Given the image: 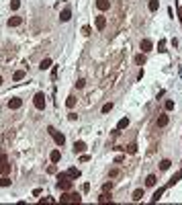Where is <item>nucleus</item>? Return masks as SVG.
<instances>
[{
  "mask_svg": "<svg viewBox=\"0 0 182 205\" xmlns=\"http://www.w3.org/2000/svg\"><path fill=\"white\" fill-rule=\"evenodd\" d=\"M72 178H70V174L68 172H59L57 174V187H59V191H70L72 189Z\"/></svg>",
  "mask_w": 182,
  "mask_h": 205,
  "instance_id": "nucleus-1",
  "label": "nucleus"
},
{
  "mask_svg": "<svg viewBox=\"0 0 182 205\" xmlns=\"http://www.w3.org/2000/svg\"><path fill=\"white\" fill-rule=\"evenodd\" d=\"M59 201H61V203H80L82 197H80L78 193H72V189H70V191H64V195L59 197Z\"/></svg>",
  "mask_w": 182,
  "mask_h": 205,
  "instance_id": "nucleus-2",
  "label": "nucleus"
},
{
  "mask_svg": "<svg viewBox=\"0 0 182 205\" xmlns=\"http://www.w3.org/2000/svg\"><path fill=\"white\" fill-rule=\"evenodd\" d=\"M33 105H35V109L43 111V109H45V94H43V92H37V94L33 96Z\"/></svg>",
  "mask_w": 182,
  "mask_h": 205,
  "instance_id": "nucleus-3",
  "label": "nucleus"
},
{
  "mask_svg": "<svg viewBox=\"0 0 182 205\" xmlns=\"http://www.w3.org/2000/svg\"><path fill=\"white\" fill-rule=\"evenodd\" d=\"M47 131H49V133L53 135V140H55V144H57V146H64V144H66V135H64V133L55 131L53 127H47Z\"/></svg>",
  "mask_w": 182,
  "mask_h": 205,
  "instance_id": "nucleus-4",
  "label": "nucleus"
},
{
  "mask_svg": "<svg viewBox=\"0 0 182 205\" xmlns=\"http://www.w3.org/2000/svg\"><path fill=\"white\" fill-rule=\"evenodd\" d=\"M21 107H23V99H19V96H14V99L8 101V109L16 111V109H21Z\"/></svg>",
  "mask_w": 182,
  "mask_h": 205,
  "instance_id": "nucleus-5",
  "label": "nucleus"
},
{
  "mask_svg": "<svg viewBox=\"0 0 182 205\" xmlns=\"http://www.w3.org/2000/svg\"><path fill=\"white\" fill-rule=\"evenodd\" d=\"M139 47H141V51H143V53H147V51H151V49H153V43H151V39H141Z\"/></svg>",
  "mask_w": 182,
  "mask_h": 205,
  "instance_id": "nucleus-6",
  "label": "nucleus"
},
{
  "mask_svg": "<svg viewBox=\"0 0 182 205\" xmlns=\"http://www.w3.org/2000/svg\"><path fill=\"white\" fill-rule=\"evenodd\" d=\"M72 152H74V154H84V152H86V144H84V142H76L74 148H72Z\"/></svg>",
  "mask_w": 182,
  "mask_h": 205,
  "instance_id": "nucleus-7",
  "label": "nucleus"
},
{
  "mask_svg": "<svg viewBox=\"0 0 182 205\" xmlns=\"http://www.w3.org/2000/svg\"><path fill=\"white\" fill-rule=\"evenodd\" d=\"M70 19H72V10H70V8H64V10L59 12V21H61V23H68Z\"/></svg>",
  "mask_w": 182,
  "mask_h": 205,
  "instance_id": "nucleus-8",
  "label": "nucleus"
},
{
  "mask_svg": "<svg viewBox=\"0 0 182 205\" xmlns=\"http://www.w3.org/2000/svg\"><path fill=\"white\" fill-rule=\"evenodd\" d=\"M94 23H96V29H98V31H102V29L106 27V17H102V14H100V17H96V21H94Z\"/></svg>",
  "mask_w": 182,
  "mask_h": 205,
  "instance_id": "nucleus-9",
  "label": "nucleus"
},
{
  "mask_svg": "<svg viewBox=\"0 0 182 205\" xmlns=\"http://www.w3.org/2000/svg\"><path fill=\"white\" fill-rule=\"evenodd\" d=\"M96 8L98 10H108L111 8V2L108 0H96Z\"/></svg>",
  "mask_w": 182,
  "mask_h": 205,
  "instance_id": "nucleus-10",
  "label": "nucleus"
},
{
  "mask_svg": "<svg viewBox=\"0 0 182 205\" xmlns=\"http://www.w3.org/2000/svg\"><path fill=\"white\" fill-rule=\"evenodd\" d=\"M168 121H170V117H168V115H160V117H158V121H156V125H158V127H166Z\"/></svg>",
  "mask_w": 182,
  "mask_h": 205,
  "instance_id": "nucleus-11",
  "label": "nucleus"
},
{
  "mask_svg": "<svg viewBox=\"0 0 182 205\" xmlns=\"http://www.w3.org/2000/svg\"><path fill=\"white\" fill-rule=\"evenodd\" d=\"M49 158H51V162L53 164H57L59 160H61V152H59V150H53V152L49 154Z\"/></svg>",
  "mask_w": 182,
  "mask_h": 205,
  "instance_id": "nucleus-12",
  "label": "nucleus"
},
{
  "mask_svg": "<svg viewBox=\"0 0 182 205\" xmlns=\"http://www.w3.org/2000/svg\"><path fill=\"white\" fill-rule=\"evenodd\" d=\"M21 23H23L21 17H10V19H8V27H19Z\"/></svg>",
  "mask_w": 182,
  "mask_h": 205,
  "instance_id": "nucleus-13",
  "label": "nucleus"
},
{
  "mask_svg": "<svg viewBox=\"0 0 182 205\" xmlns=\"http://www.w3.org/2000/svg\"><path fill=\"white\" fill-rule=\"evenodd\" d=\"M156 183H158V176L156 174H149L145 178V187H156Z\"/></svg>",
  "mask_w": 182,
  "mask_h": 205,
  "instance_id": "nucleus-14",
  "label": "nucleus"
},
{
  "mask_svg": "<svg viewBox=\"0 0 182 205\" xmlns=\"http://www.w3.org/2000/svg\"><path fill=\"white\" fill-rule=\"evenodd\" d=\"M166 189H168V187H162V189H158V191L153 193V197H151V201H153V203H158V201L162 199V193H164Z\"/></svg>",
  "mask_w": 182,
  "mask_h": 205,
  "instance_id": "nucleus-15",
  "label": "nucleus"
},
{
  "mask_svg": "<svg viewBox=\"0 0 182 205\" xmlns=\"http://www.w3.org/2000/svg\"><path fill=\"white\" fill-rule=\"evenodd\" d=\"M127 127H129V119H127V117H123L121 121L117 123V131H121V129H127Z\"/></svg>",
  "mask_w": 182,
  "mask_h": 205,
  "instance_id": "nucleus-16",
  "label": "nucleus"
},
{
  "mask_svg": "<svg viewBox=\"0 0 182 205\" xmlns=\"http://www.w3.org/2000/svg\"><path fill=\"white\" fill-rule=\"evenodd\" d=\"M143 195H145V193H143V189H137V191H133L131 199H133V201H141V199H143Z\"/></svg>",
  "mask_w": 182,
  "mask_h": 205,
  "instance_id": "nucleus-17",
  "label": "nucleus"
},
{
  "mask_svg": "<svg viewBox=\"0 0 182 205\" xmlns=\"http://www.w3.org/2000/svg\"><path fill=\"white\" fill-rule=\"evenodd\" d=\"M68 174H70V178H72V181H76V178H80V174H82V172H80L78 168H70V170H68Z\"/></svg>",
  "mask_w": 182,
  "mask_h": 205,
  "instance_id": "nucleus-18",
  "label": "nucleus"
},
{
  "mask_svg": "<svg viewBox=\"0 0 182 205\" xmlns=\"http://www.w3.org/2000/svg\"><path fill=\"white\" fill-rule=\"evenodd\" d=\"M10 183H12L10 176H8V174H2V178H0V187H10Z\"/></svg>",
  "mask_w": 182,
  "mask_h": 205,
  "instance_id": "nucleus-19",
  "label": "nucleus"
},
{
  "mask_svg": "<svg viewBox=\"0 0 182 205\" xmlns=\"http://www.w3.org/2000/svg\"><path fill=\"white\" fill-rule=\"evenodd\" d=\"M0 174H10V162L0 164Z\"/></svg>",
  "mask_w": 182,
  "mask_h": 205,
  "instance_id": "nucleus-20",
  "label": "nucleus"
},
{
  "mask_svg": "<svg viewBox=\"0 0 182 205\" xmlns=\"http://www.w3.org/2000/svg\"><path fill=\"white\" fill-rule=\"evenodd\" d=\"M147 6H149V10H151V12H156V10L160 8V0H149V4H147Z\"/></svg>",
  "mask_w": 182,
  "mask_h": 205,
  "instance_id": "nucleus-21",
  "label": "nucleus"
},
{
  "mask_svg": "<svg viewBox=\"0 0 182 205\" xmlns=\"http://www.w3.org/2000/svg\"><path fill=\"white\" fill-rule=\"evenodd\" d=\"M23 78H25V70H16V72H14V76H12V80H14V82L23 80Z\"/></svg>",
  "mask_w": 182,
  "mask_h": 205,
  "instance_id": "nucleus-22",
  "label": "nucleus"
},
{
  "mask_svg": "<svg viewBox=\"0 0 182 205\" xmlns=\"http://www.w3.org/2000/svg\"><path fill=\"white\" fill-rule=\"evenodd\" d=\"M106 201H111V193H106V191H104V193L98 197V203H106Z\"/></svg>",
  "mask_w": 182,
  "mask_h": 205,
  "instance_id": "nucleus-23",
  "label": "nucleus"
},
{
  "mask_svg": "<svg viewBox=\"0 0 182 205\" xmlns=\"http://www.w3.org/2000/svg\"><path fill=\"white\" fill-rule=\"evenodd\" d=\"M49 66H51V60H49V58H45V60H43V62L39 64V70H47Z\"/></svg>",
  "mask_w": 182,
  "mask_h": 205,
  "instance_id": "nucleus-24",
  "label": "nucleus"
},
{
  "mask_svg": "<svg viewBox=\"0 0 182 205\" xmlns=\"http://www.w3.org/2000/svg\"><path fill=\"white\" fill-rule=\"evenodd\" d=\"M74 105H76V96L72 94V96H68V101H66V107H68V109H72Z\"/></svg>",
  "mask_w": 182,
  "mask_h": 205,
  "instance_id": "nucleus-25",
  "label": "nucleus"
},
{
  "mask_svg": "<svg viewBox=\"0 0 182 205\" xmlns=\"http://www.w3.org/2000/svg\"><path fill=\"white\" fill-rule=\"evenodd\" d=\"M170 166H172V162H170V160H168V158H166V160H162V162H160V168H162V170H168V168H170Z\"/></svg>",
  "mask_w": 182,
  "mask_h": 205,
  "instance_id": "nucleus-26",
  "label": "nucleus"
},
{
  "mask_svg": "<svg viewBox=\"0 0 182 205\" xmlns=\"http://www.w3.org/2000/svg\"><path fill=\"white\" fill-rule=\"evenodd\" d=\"M135 64H139V66H141V64H145V55H143V53H137V55H135Z\"/></svg>",
  "mask_w": 182,
  "mask_h": 205,
  "instance_id": "nucleus-27",
  "label": "nucleus"
},
{
  "mask_svg": "<svg viewBox=\"0 0 182 205\" xmlns=\"http://www.w3.org/2000/svg\"><path fill=\"white\" fill-rule=\"evenodd\" d=\"M21 6V0H10V10H19Z\"/></svg>",
  "mask_w": 182,
  "mask_h": 205,
  "instance_id": "nucleus-28",
  "label": "nucleus"
},
{
  "mask_svg": "<svg viewBox=\"0 0 182 205\" xmlns=\"http://www.w3.org/2000/svg\"><path fill=\"white\" fill-rule=\"evenodd\" d=\"M127 152H129V154H135V152H137V144H135V142L127 146Z\"/></svg>",
  "mask_w": 182,
  "mask_h": 205,
  "instance_id": "nucleus-29",
  "label": "nucleus"
},
{
  "mask_svg": "<svg viewBox=\"0 0 182 205\" xmlns=\"http://www.w3.org/2000/svg\"><path fill=\"white\" fill-rule=\"evenodd\" d=\"M102 191L111 193V191H113V183H111V181H108V183H104V185H102Z\"/></svg>",
  "mask_w": 182,
  "mask_h": 205,
  "instance_id": "nucleus-30",
  "label": "nucleus"
},
{
  "mask_svg": "<svg viewBox=\"0 0 182 205\" xmlns=\"http://www.w3.org/2000/svg\"><path fill=\"white\" fill-rule=\"evenodd\" d=\"M113 111V103H106L104 107H102V113H111Z\"/></svg>",
  "mask_w": 182,
  "mask_h": 205,
  "instance_id": "nucleus-31",
  "label": "nucleus"
},
{
  "mask_svg": "<svg viewBox=\"0 0 182 205\" xmlns=\"http://www.w3.org/2000/svg\"><path fill=\"white\" fill-rule=\"evenodd\" d=\"M82 35H84V37H88V35H90V27H88V25H84V27H82Z\"/></svg>",
  "mask_w": 182,
  "mask_h": 205,
  "instance_id": "nucleus-32",
  "label": "nucleus"
},
{
  "mask_svg": "<svg viewBox=\"0 0 182 205\" xmlns=\"http://www.w3.org/2000/svg\"><path fill=\"white\" fill-rule=\"evenodd\" d=\"M164 107H166V111H172V109H174V101H166Z\"/></svg>",
  "mask_w": 182,
  "mask_h": 205,
  "instance_id": "nucleus-33",
  "label": "nucleus"
},
{
  "mask_svg": "<svg viewBox=\"0 0 182 205\" xmlns=\"http://www.w3.org/2000/svg\"><path fill=\"white\" fill-rule=\"evenodd\" d=\"M108 176H111V178L119 176V168H113V170H108Z\"/></svg>",
  "mask_w": 182,
  "mask_h": 205,
  "instance_id": "nucleus-34",
  "label": "nucleus"
},
{
  "mask_svg": "<svg viewBox=\"0 0 182 205\" xmlns=\"http://www.w3.org/2000/svg\"><path fill=\"white\" fill-rule=\"evenodd\" d=\"M47 172H49V174H55V172H57V166H55V164H51V166L47 168Z\"/></svg>",
  "mask_w": 182,
  "mask_h": 205,
  "instance_id": "nucleus-35",
  "label": "nucleus"
},
{
  "mask_svg": "<svg viewBox=\"0 0 182 205\" xmlns=\"http://www.w3.org/2000/svg\"><path fill=\"white\" fill-rule=\"evenodd\" d=\"M164 47H166V41L162 39V41H160V43H158V51H166Z\"/></svg>",
  "mask_w": 182,
  "mask_h": 205,
  "instance_id": "nucleus-36",
  "label": "nucleus"
},
{
  "mask_svg": "<svg viewBox=\"0 0 182 205\" xmlns=\"http://www.w3.org/2000/svg\"><path fill=\"white\" fill-rule=\"evenodd\" d=\"M76 86H78V88H84V86H86V80H84V78H80V80L76 82Z\"/></svg>",
  "mask_w": 182,
  "mask_h": 205,
  "instance_id": "nucleus-37",
  "label": "nucleus"
},
{
  "mask_svg": "<svg viewBox=\"0 0 182 205\" xmlns=\"http://www.w3.org/2000/svg\"><path fill=\"white\" fill-rule=\"evenodd\" d=\"M4 162H8V158H6L4 152H0V164H4Z\"/></svg>",
  "mask_w": 182,
  "mask_h": 205,
  "instance_id": "nucleus-38",
  "label": "nucleus"
},
{
  "mask_svg": "<svg viewBox=\"0 0 182 205\" xmlns=\"http://www.w3.org/2000/svg\"><path fill=\"white\" fill-rule=\"evenodd\" d=\"M68 119H70V121H76L78 115H76V113H68Z\"/></svg>",
  "mask_w": 182,
  "mask_h": 205,
  "instance_id": "nucleus-39",
  "label": "nucleus"
},
{
  "mask_svg": "<svg viewBox=\"0 0 182 205\" xmlns=\"http://www.w3.org/2000/svg\"><path fill=\"white\" fill-rule=\"evenodd\" d=\"M80 160H82V162H88V160H90V156H86V154H82V156H80Z\"/></svg>",
  "mask_w": 182,
  "mask_h": 205,
  "instance_id": "nucleus-40",
  "label": "nucleus"
},
{
  "mask_svg": "<svg viewBox=\"0 0 182 205\" xmlns=\"http://www.w3.org/2000/svg\"><path fill=\"white\" fill-rule=\"evenodd\" d=\"M82 191H84V193H86V191H90V185H88V183H84V185H82Z\"/></svg>",
  "mask_w": 182,
  "mask_h": 205,
  "instance_id": "nucleus-41",
  "label": "nucleus"
},
{
  "mask_svg": "<svg viewBox=\"0 0 182 205\" xmlns=\"http://www.w3.org/2000/svg\"><path fill=\"white\" fill-rule=\"evenodd\" d=\"M2 84H4V80H2V76H0V86H2Z\"/></svg>",
  "mask_w": 182,
  "mask_h": 205,
  "instance_id": "nucleus-42",
  "label": "nucleus"
},
{
  "mask_svg": "<svg viewBox=\"0 0 182 205\" xmlns=\"http://www.w3.org/2000/svg\"><path fill=\"white\" fill-rule=\"evenodd\" d=\"M178 174H180V178H182V170H180V172H178Z\"/></svg>",
  "mask_w": 182,
  "mask_h": 205,
  "instance_id": "nucleus-43",
  "label": "nucleus"
}]
</instances>
